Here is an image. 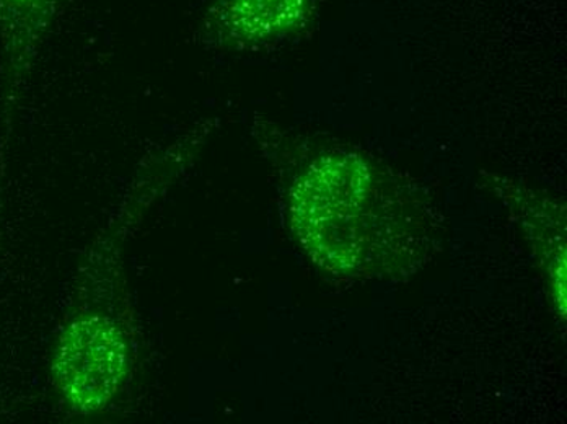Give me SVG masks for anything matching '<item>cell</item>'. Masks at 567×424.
Returning <instances> with one entry per match:
<instances>
[{
    "mask_svg": "<svg viewBox=\"0 0 567 424\" xmlns=\"http://www.w3.org/2000/svg\"><path fill=\"white\" fill-rule=\"evenodd\" d=\"M303 0H231L227 13L235 29L271 33L299 15Z\"/></svg>",
    "mask_w": 567,
    "mask_h": 424,
    "instance_id": "7a4b0ae2",
    "label": "cell"
},
{
    "mask_svg": "<svg viewBox=\"0 0 567 424\" xmlns=\"http://www.w3.org/2000/svg\"><path fill=\"white\" fill-rule=\"evenodd\" d=\"M127 363L126 338L116 323L106 317H82L59 340L54 381L75 412L90 415L106 409L121 391Z\"/></svg>",
    "mask_w": 567,
    "mask_h": 424,
    "instance_id": "6da1fadb",
    "label": "cell"
},
{
    "mask_svg": "<svg viewBox=\"0 0 567 424\" xmlns=\"http://www.w3.org/2000/svg\"><path fill=\"white\" fill-rule=\"evenodd\" d=\"M6 2L19 10H37L47 6L50 0H6Z\"/></svg>",
    "mask_w": 567,
    "mask_h": 424,
    "instance_id": "3957f363",
    "label": "cell"
}]
</instances>
